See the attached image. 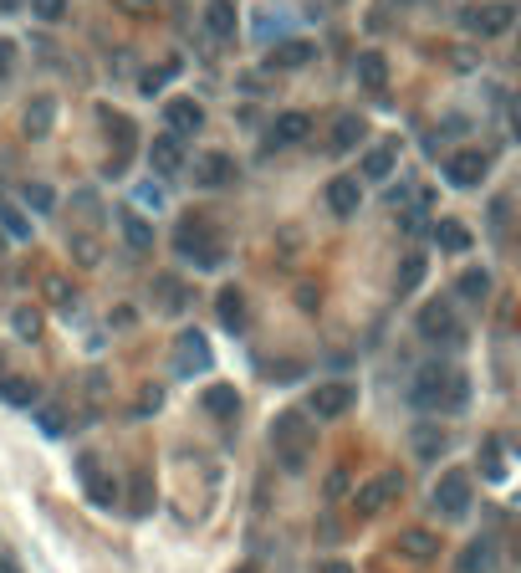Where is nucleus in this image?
Returning <instances> with one entry per match:
<instances>
[{"instance_id": "f257e3e1", "label": "nucleus", "mask_w": 521, "mask_h": 573, "mask_svg": "<svg viewBox=\"0 0 521 573\" xmlns=\"http://www.w3.org/2000/svg\"><path fill=\"white\" fill-rule=\"evenodd\" d=\"M271 446H276L282 471L297 477V471H307V456H312V446H317V425L297 410H282L276 420H271Z\"/></svg>"}, {"instance_id": "f03ea898", "label": "nucleus", "mask_w": 521, "mask_h": 573, "mask_svg": "<svg viewBox=\"0 0 521 573\" xmlns=\"http://www.w3.org/2000/svg\"><path fill=\"white\" fill-rule=\"evenodd\" d=\"M174 251L184 256V261H194V267H220L225 261V241H220V231H215L205 215H184L179 231H174Z\"/></svg>"}, {"instance_id": "7ed1b4c3", "label": "nucleus", "mask_w": 521, "mask_h": 573, "mask_svg": "<svg viewBox=\"0 0 521 573\" xmlns=\"http://www.w3.org/2000/svg\"><path fill=\"white\" fill-rule=\"evenodd\" d=\"M77 481H82V492H87V502L93 507H118L123 502V487H118V477H112L108 466L97 461V456H77Z\"/></svg>"}, {"instance_id": "20e7f679", "label": "nucleus", "mask_w": 521, "mask_h": 573, "mask_svg": "<svg viewBox=\"0 0 521 573\" xmlns=\"http://www.w3.org/2000/svg\"><path fill=\"white\" fill-rule=\"evenodd\" d=\"M215 368V353H210L205 333L200 328H184V333L174 338V374L179 379H194V374H210Z\"/></svg>"}, {"instance_id": "39448f33", "label": "nucleus", "mask_w": 521, "mask_h": 573, "mask_svg": "<svg viewBox=\"0 0 521 573\" xmlns=\"http://www.w3.org/2000/svg\"><path fill=\"white\" fill-rule=\"evenodd\" d=\"M429 507L440 517H465L471 512V477L465 471H440L435 492H429Z\"/></svg>"}, {"instance_id": "423d86ee", "label": "nucleus", "mask_w": 521, "mask_h": 573, "mask_svg": "<svg viewBox=\"0 0 521 573\" xmlns=\"http://www.w3.org/2000/svg\"><path fill=\"white\" fill-rule=\"evenodd\" d=\"M353 405H358V389H353V384H343V379H328V384H317V389H312L307 414H312V420H343Z\"/></svg>"}, {"instance_id": "0eeeda50", "label": "nucleus", "mask_w": 521, "mask_h": 573, "mask_svg": "<svg viewBox=\"0 0 521 573\" xmlns=\"http://www.w3.org/2000/svg\"><path fill=\"white\" fill-rule=\"evenodd\" d=\"M399 492H404V477H399V471H379L373 481H364V487L353 492V512H358V517H379Z\"/></svg>"}, {"instance_id": "6e6552de", "label": "nucleus", "mask_w": 521, "mask_h": 573, "mask_svg": "<svg viewBox=\"0 0 521 573\" xmlns=\"http://www.w3.org/2000/svg\"><path fill=\"white\" fill-rule=\"evenodd\" d=\"M450 374H455V368H445V364H425L419 374H414V384H409V405H419V410H440V399H445V384H450Z\"/></svg>"}, {"instance_id": "1a4fd4ad", "label": "nucleus", "mask_w": 521, "mask_h": 573, "mask_svg": "<svg viewBox=\"0 0 521 573\" xmlns=\"http://www.w3.org/2000/svg\"><path fill=\"white\" fill-rule=\"evenodd\" d=\"M194 169V185H205V190H225V185H236V159H230V154H220V149H210V154H200V159L190 164Z\"/></svg>"}, {"instance_id": "9d476101", "label": "nucleus", "mask_w": 521, "mask_h": 573, "mask_svg": "<svg viewBox=\"0 0 521 573\" xmlns=\"http://www.w3.org/2000/svg\"><path fill=\"white\" fill-rule=\"evenodd\" d=\"M419 338H429V343H460V318L450 303H429L425 313H419Z\"/></svg>"}, {"instance_id": "9b49d317", "label": "nucleus", "mask_w": 521, "mask_h": 573, "mask_svg": "<svg viewBox=\"0 0 521 573\" xmlns=\"http://www.w3.org/2000/svg\"><path fill=\"white\" fill-rule=\"evenodd\" d=\"M148 169H154V175H179V169H184V139H179V133H154V143H148Z\"/></svg>"}, {"instance_id": "f8f14e48", "label": "nucleus", "mask_w": 521, "mask_h": 573, "mask_svg": "<svg viewBox=\"0 0 521 573\" xmlns=\"http://www.w3.org/2000/svg\"><path fill=\"white\" fill-rule=\"evenodd\" d=\"M445 179H450L455 190H475V185L486 179V154H481V149H460V154H450V159H445Z\"/></svg>"}, {"instance_id": "ddd939ff", "label": "nucleus", "mask_w": 521, "mask_h": 573, "mask_svg": "<svg viewBox=\"0 0 521 573\" xmlns=\"http://www.w3.org/2000/svg\"><path fill=\"white\" fill-rule=\"evenodd\" d=\"M511 21H517V11L506 0H490V5H475L471 16H465V26L475 36H501V32H511Z\"/></svg>"}, {"instance_id": "4468645a", "label": "nucleus", "mask_w": 521, "mask_h": 573, "mask_svg": "<svg viewBox=\"0 0 521 573\" xmlns=\"http://www.w3.org/2000/svg\"><path fill=\"white\" fill-rule=\"evenodd\" d=\"M164 123H169L179 139H190V133L205 128V108H200L194 97H169V103H164Z\"/></svg>"}, {"instance_id": "2eb2a0df", "label": "nucleus", "mask_w": 521, "mask_h": 573, "mask_svg": "<svg viewBox=\"0 0 521 573\" xmlns=\"http://www.w3.org/2000/svg\"><path fill=\"white\" fill-rule=\"evenodd\" d=\"M215 313H220L225 333H240V328L251 323V307H246V292H240V286H220V292H215Z\"/></svg>"}, {"instance_id": "dca6fc26", "label": "nucleus", "mask_w": 521, "mask_h": 573, "mask_svg": "<svg viewBox=\"0 0 521 573\" xmlns=\"http://www.w3.org/2000/svg\"><path fill=\"white\" fill-rule=\"evenodd\" d=\"M358 205H364V185H358V175H337L328 185V210L332 215H358Z\"/></svg>"}, {"instance_id": "f3484780", "label": "nucleus", "mask_w": 521, "mask_h": 573, "mask_svg": "<svg viewBox=\"0 0 521 573\" xmlns=\"http://www.w3.org/2000/svg\"><path fill=\"white\" fill-rule=\"evenodd\" d=\"M394 542H399V553L414 558V563H435V558H440V538H435L429 527H404Z\"/></svg>"}, {"instance_id": "a211bd4d", "label": "nucleus", "mask_w": 521, "mask_h": 573, "mask_svg": "<svg viewBox=\"0 0 521 573\" xmlns=\"http://www.w3.org/2000/svg\"><path fill=\"white\" fill-rule=\"evenodd\" d=\"M460 573H501V548H496L490 538L465 542V553H460Z\"/></svg>"}, {"instance_id": "6ab92c4d", "label": "nucleus", "mask_w": 521, "mask_h": 573, "mask_svg": "<svg viewBox=\"0 0 521 573\" xmlns=\"http://www.w3.org/2000/svg\"><path fill=\"white\" fill-rule=\"evenodd\" d=\"M158 507V487H154V471H133V477H128V512H133V517H148V512Z\"/></svg>"}, {"instance_id": "aec40b11", "label": "nucleus", "mask_w": 521, "mask_h": 573, "mask_svg": "<svg viewBox=\"0 0 521 573\" xmlns=\"http://www.w3.org/2000/svg\"><path fill=\"white\" fill-rule=\"evenodd\" d=\"M409 446H414V456H419V461H440V450L450 446V430L435 425V420H425V425H414Z\"/></svg>"}, {"instance_id": "412c9836", "label": "nucleus", "mask_w": 521, "mask_h": 573, "mask_svg": "<svg viewBox=\"0 0 521 573\" xmlns=\"http://www.w3.org/2000/svg\"><path fill=\"white\" fill-rule=\"evenodd\" d=\"M200 410L215 414V420H236V414H240V395H236V384H210L205 395H200Z\"/></svg>"}, {"instance_id": "4be33fe9", "label": "nucleus", "mask_w": 521, "mask_h": 573, "mask_svg": "<svg viewBox=\"0 0 521 573\" xmlns=\"http://www.w3.org/2000/svg\"><path fill=\"white\" fill-rule=\"evenodd\" d=\"M312 133V118L307 113H276V123H271V143L276 149H292V143H301Z\"/></svg>"}, {"instance_id": "5701e85b", "label": "nucleus", "mask_w": 521, "mask_h": 573, "mask_svg": "<svg viewBox=\"0 0 521 573\" xmlns=\"http://www.w3.org/2000/svg\"><path fill=\"white\" fill-rule=\"evenodd\" d=\"M353 72H358V87H368V93H383V87H389V57H383V51H364Z\"/></svg>"}, {"instance_id": "b1692460", "label": "nucleus", "mask_w": 521, "mask_h": 573, "mask_svg": "<svg viewBox=\"0 0 521 573\" xmlns=\"http://www.w3.org/2000/svg\"><path fill=\"white\" fill-rule=\"evenodd\" d=\"M358 139H364V118H358V113H337V118H332L328 149L332 154H347V149H358Z\"/></svg>"}, {"instance_id": "393cba45", "label": "nucleus", "mask_w": 521, "mask_h": 573, "mask_svg": "<svg viewBox=\"0 0 521 573\" xmlns=\"http://www.w3.org/2000/svg\"><path fill=\"white\" fill-rule=\"evenodd\" d=\"M0 399L16 405V410H31L36 399H41V384L26 379V374H11V379H0Z\"/></svg>"}, {"instance_id": "a878e982", "label": "nucleus", "mask_w": 521, "mask_h": 573, "mask_svg": "<svg viewBox=\"0 0 521 573\" xmlns=\"http://www.w3.org/2000/svg\"><path fill=\"white\" fill-rule=\"evenodd\" d=\"M118 225H123V241L133 251H154V225L143 221L139 210H118Z\"/></svg>"}, {"instance_id": "bb28decb", "label": "nucleus", "mask_w": 521, "mask_h": 573, "mask_svg": "<svg viewBox=\"0 0 521 573\" xmlns=\"http://www.w3.org/2000/svg\"><path fill=\"white\" fill-rule=\"evenodd\" d=\"M51 123H57V103L51 97H31V108H26V139H47Z\"/></svg>"}, {"instance_id": "cd10ccee", "label": "nucleus", "mask_w": 521, "mask_h": 573, "mask_svg": "<svg viewBox=\"0 0 521 573\" xmlns=\"http://www.w3.org/2000/svg\"><path fill=\"white\" fill-rule=\"evenodd\" d=\"M205 26H210V36H236V0H210L205 5Z\"/></svg>"}, {"instance_id": "c85d7f7f", "label": "nucleus", "mask_w": 521, "mask_h": 573, "mask_svg": "<svg viewBox=\"0 0 521 573\" xmlns=\"http://www.w3.org/2000/svg\"><path fill=\"white\" fill-rule=\"evenodd\" d=\"M312 41H276V47H271V67H286V72H292V67H307L312 62Z\"/></svg>"}, {"instance_id": "c756f323", "label": "nucleus", "mask_w": 521, "mask_h": 573, "mask_svg": "<svg viewBox=\"0 0 521 573\" xmlns=\"http://www.w3.org/2000/svg\"><path fill=\"white\" fill-rule=\"evenodd\" d=\"M435 246L450 251V256H465V251H471V231H465L460 221H440V225H435Z\"/></svg>"}, {"instance_id": "7c9ffc66", "label": "nucleus", "mask_w": 521, "mask_h": 573, "mask_svg": "<svg viewBox=\"0 0 521 573\" xmlns=\"http://www.w3.org/2000/svg\"><path fill=\"white\" fill-rule=\"evenodd\" d=\"M425 271H429V261H425V256H404V261H399V277H394V292H399V297H409V292H414V286H419V282H425Z\"/></svg>"}, {"instance_id": "2f4dec72", "label": "nucleus", "mask_w": 521, "mask_h": 573, "mask_svg": "<svg viewBox=\"0 0 521 573\" xmlns=\"http://www.w3.org/2000/svg\"><path fill=\"white\" fill-rule=\"evenodd\" d=\"M455 292L465 297V303H475V307H481V303L490 297V271H475V267H471V271H460Z\"/></svg>"}, {"instance_id": "473e14b6", "label": "nucleus", "mask_w": 521, "mask_h": 573, "mask_svg": "<svg viewBox=\"0 0 521 573\" xmlns=\"http://www.w3.org/2000/svg\"><path fill=\"white\" fill-rule=\"evenodd\" d=\"M465 399H471V379L465 374H450V384H445V399H440V414H460L465 410Z\"/></svg>"}, {"instance_id": "72a5a7b5", "label": "nucleus", "mask_w": 521, "mask_h": 573, "mask_svg": "<svg viewBox=\"0 0 521 573\" xmlns=\"http://www.w3.org/2000/svg\"><path fill=\"white\" fill-rule=\"evenodd\" d=\"M103 123H108V133L118 139V159H123L128 149H133V133H139V128H133V118H123V113L103 108Z\"/></svg>"}, {"instance_id": "f704fd0d", "label": "nucleus", "mask_w": 521, "mask_h": 573, "mask_svg": "<svg viewBox=\"0 0 521 573\" xmlns=\"http://www.w3.org/2000/svg\"><path fill=\"white\" fill-rule=\"evenodd\" d=\"M0 231H5L11 241H31V221H26L11 200H0Z\"/></svg>"}, {"instance_id": "c9c22d12", "label": "nucleus", "mask_w": 521, "mask_h": 573, "mask_svg": "<svg viewBox=\"0 0 521 573\" xmlns=\"http://www.w3.org/2000/svg\"><path fill=\"white\" fill-rule=\"evenodd\" d=\"M394 175V149H368L364 154V179H389Z\"/></svg>"}, {"instance_id": "e433bc0d", "label": "nucleus", "mask_w": 521, "mask_h": 573, "mask_svg": "<svg viewBox=\"0 0 521 573\" xmlns=\"http://www.w3.org/2000/svg\"><path fill=\"white\" fill-rule=\"evenodd\" d=\"M481 471H486V481H501L506 466H501V441L496 435H486V446H481Z\"/></svg>"}, {"instance_id": "4c0bfd02", "label": "nucleus", "mask_w": 521, "mask_h": 573, "mask_svg": "<svg viewBox=\"0 0 521 573\" xmlns=\"http://www.w3.org/2000/svg\"><path fill=\"white\" fill-rule=\"evenodd\" d=\"M21 200H26L36 215H51V210H57V190H51V185H26V190H21Z\"/></svg>"}, {"instance_id": "58836bf2", "label": "nucleus", "mask_w": 521, "mask_h": 573, "mask_svg": "<svg viewBox=\"0 0 521 573\" xmlns=\"http://www.w3.org/2000/svg\"><path fill=\"white\" fill-rule=\"evenodd\" d=\"M11 328L31 343V338H41V313H36V307H16V313H11Z\"/></svg>"}, {"instance_id": "ea45409f", "label": "nucleus", "mask_w": 521, "mask_h": 573, "mask_svg": "<svg viewBox=\"0 0 521 573\" xmlns=\"http://www.w3.org/2000/svg\"><path fill=\"white\" fill-rule=\"evenodd\" d=\"M158 405H164V384H143V395H139V405H133V414H154Z\"/></svg>"}, {"instance_id": "a19ab883", "label": "nucleus", "mask_w": 521, "mask_h": 573, "mask_svg": "<svg viewBox=\"0 0 521 573\" xmlns=\"http://www.w3.org/2000/svg\"><path fill=\"white\" fill-rule=\"evenodd\" d=\"M72 256H77L82 267H97V261H103V251H97L93 236H72Z\"/></svg>"}, {"instance_id": "79ce46f5", "label": "nucleus", "mask_w": 521, "mask_h": 573, "mask_svg": "<svg viewBox=\"0 0 521 573\" xmlns=\"http://www.w3.org/2000/svg\"><path fill=\"white\" fill-rule=\"evenodd\" d=\"M174 72H179V62H169V67H158V72H143V77H139V87H143V93H148V97H154L158 87H164V82L174 77Z\"/></svg>"}, {"instance_id": "37998d69", "label": "nucleus", "mask_w": 521, "mask_h": 573, "mask_svg": "<svg viewBox=\"0 0 521 573\" xmlns=\"http://www.w3.org/2000/svg\"><path fill=\"white\" fill-rule=\"evenodd\" d=\"M158 292H164V307H169V313L184 307V286L174 282V277H158Z\"/></svg>"}, {"instance_id": "c03bdc74", "label": "nucleus", "mask_w": 521, "mask_h": 573, "mask_svg": "<svg viewBox=\"0 0 521 573\" xmlns=\"http://www.w3.org/2000/svg\"><path fill=\"white\" fill-rule=\"evenodd\" d=\"M31 16L36 21H62L67 16V0H31Z\"/></svg>"}, {"instance_id": "a18cd8bd", "label": "nucleus", "mask_w": 521, "mask_h": 573, "mask_svg": "<svg viewBox=\"0 0 521 573\" xmlns=\"http://www.w3.org/2000/svg\"><path fill=\"white\" fill-rule=\"evenodd\" d=\"M36 420H41V435H62V430H67V414L57 410V405H47V410L36 414Z\"/></svg>"}, {"instance_id": "49530a36", "label": "nucleus", "mask_w": 521, "mask_h": 573, "mask_svg": "<svg viewBox=\"0 0 521 573\" xmlns=\"http://www.w3.org/2000/svg\"><path fill=\"white\" fill-rule=\"evenodd\" d=\"M47 297H51L57 307H72V286H67L62 277H47Z\"/></svg>"}, {"instance_id": "de8ad7c7", "label": "nucleus", "mask_w": 521, "mask_h": 573, "mask_svg": "<svg viewBox=\"0 0 521 573\" xmlns=\"http://www.w3.org/2000/svg\"><path fill=\"white\" fill-rule=\"evenodd\" d=\"M297 307H301V313H317V307H322V292H317L312 282H301L297 286Z\"/></svg>"}, {"instance_id": "09e8293b", "label": "nucleus", "mask_w": 521, "mask_h": 573, "mask_svg": "<svg viewBox=\"0 0 521 573\" xmlns=\"http://www.w3.org/2000/svg\"><path fill=\"white\" fill-rule=\"evenodd\" d=\"M112 11H123V16H154V0H112Z\"/></svg>"}, {"instance_id": "8fccbe9b", "label": "nucleus", "mask_w": 521, "mask_h": 573, "mask_svg": "<svg viewBox=\"0 0 521 573\" xmlns=\"http://www.w3.org/2000/svg\"><path fill=\"white\" fill-rule=\"evenodd\" d=\"M11 67H16V41H11V36H0V82L11 77Z\"/></svg>"}, {"instance_id": "3c124183", "label": "nucleus", "mask_w": 521, "mask_h": 573, "mask_svg": "<svg viewBox=\"0 0 521 573\" xmlns=\"http://www.w3.org/2000/svg\"><path fill=\"white\" fill-rule=\"evenodd\" d=\"M301 364H271V384H297Z\"/></svg>"}, {"instance_id": "603ef678", "label": "nucleus", "mask_w": 521, "mask_h": 573, "mask_svg": "<svg viewBox=\"0 0 521 573\" xmlns=\"http://www.w3.org/2000/svg\"><path fill=\"white\" fill-rule=\"evenodd\" d=\"M347 496V471H332L328 477V502H343Z\"/></svg>"}, {"instance_id": "864d4df0", "label": "nucleus", "mask_w": 521, "mask_h": 573, "mask_svg": "<svg viewBox=\"0 0 521 573\" xmlns=\"http://www.w3.org/2000/svg\"><path fill=\"white\" fill-rule=\"evenodd\" d=\"M139 200H143V205H164V195H158V185H143V190H139Z\"/></svg>"}, {"instance_id": "5fc2aeb1", "label": "nucleus", "mask_w": 521, "mask_h": 573, "mask_svg": "<svg viewBox=\"0 0 521 573\" xmlns=\"http://www.w3.org/2000/svg\"><path fill=\"white\" fill-rule=\"evenodd\" d=\"M317 573H353V568H347L343 558H328V563H322V568H317Z\"/></svg>"}, {"instance_id": "6e6d98bb", "label": "nucleus", "mask_w": 521, "mask_h": 573, "mask_svg": "<svg viewBox=\"0 0 521 573\" xmlns=\"http://www.w3.org/2000/svg\"><path fill=\"white\" fill-rule=\"evenodd\" d=\"M511 133L521 139V97H511Z\"/></svg>"}, {"instance_id": "4d7b16f0", "label": "nucleus", "mask_w": 521, "mask_h": 573, "mask_svg": "<svg viewBox=\"0 0 521 573\" xmlns=\"http://www.w3.org/2000/svg\"><path fill=\"white\" fill-rule=\"evenodd\" d=\"M0 573H21V563L16 558H0Z\"/></svg>"}, {"instance_id": "13d9d810", "label": "nucleus", "mask_w": 521, "mask_h": 573, "mask_svg": "<svg viewBox=\"0 0 521 573\" xmlns=\"http://www.w3.org/2000/svg\"><path fill=\"white\" fill-rule=\"evenodd\" d=\"M236 573H256V563H240V568Z\"/></svg>"}]
</instances>
